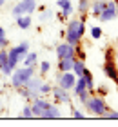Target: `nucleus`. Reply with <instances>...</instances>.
I'll list each match as a JSON object with an SVG mask.
<instances>
[{
	"label": "nucleus",
	"mask_w": 118,
	"mask_h": 127,
	"mask_svg": "<svg viewBox=\"0 0 118 127\" xmlns=\"http://www.w3.org/2000/svg\"><path fill=\"white\" fill-rule=\"evenodd\" d=\"M84 33H85V24L84 20H71L69 24L66 26V42L73 44V45H78L80 40L84 38Z\"/></svg>",
	"instance_id": "f257e3e1"
},
{
	"label": "nucleus",
	"mask_w": 118,
	"mask_h": 127,
	"mask_svg": "<svg viewBox=\"0 0 118 127\" xmlns=\"http://www.w3.org/2000/svg\"><path fill=\"white\" fill-rule=\"evenodd\" d=\"M27 51H29L27 42H20V44L13 45V47L7 51V65L11 67V71H13L15 67H18V64L24 60V56L27 55Z\"/></svg>",
	"instance_id": "f03ea898"
},
{
	"label": "nucleus",
	"mask_w": 118,
	"mask_h": 127,
	"mask_svg": "<svg viewBox=\"0 0 118 127\" xmlns=\"http://www.w3.org/2000/svg\"><path fill=\"white\" fill-rule=\"evenodd\" d=\"M35 74V65H31V67H15L13 69V73L9 74L11 76V85H13L15 89H18V87H24L26 85V82L29 78H31Z\"/></svg>",
	"instance_id": "7ed1b4c3"
},
{
	"label": "nucleus",
	"mask_w": 118,
	"mask_h": 127,
	"mask_svg": "<svg viewBox=\"0 0 118 127\" xmlns=\"http://www.w3.org/2000/svg\"><path fill=\"white\" fill-rule=\"evenodd\" d=\"M84 105L91 114H94V116H104V114L109 111L107 102H105L104 96H89Z\"/></svg>",
	"instance_id": "20e7f679"
},
{
	"label": "nucleus",
	"mask_w": 118,
	"mask_h": 127,
	"mask_svg": "<svg viewBox=\"0 0 118 127\" xmlns=\"http://www.w3.org/2000/svg\"><path fill=\"white\" fill-rule=\"evenodd\" d=\"M116 16H118L116 2H113V0H107V2H105L104 11L98 15V20H100V22H111L113 18H116Z\"/></svg>",
	"instance_id": "39448f33"
},
{
	"label": "nucleus",
	"mask_w": 118,
	"mask_h": 127,
	"mask_svg": "<svg viewBox=\"0 0 118 127\" xmlns=\"http://www.w3.org/2000/svg\"><path fill=\"white\" fill-rule=\"evenodd\" d=\"M76 82V76L73 71H64V73H58L56 74V85H60L64 89H73V85Z\"/></svg>",
	"instance_id": "423d86ee"
},
{
	"label": "nucleus",
	"mask_w": 118,
	"mask_h": 127,
	"mask_svg": "<svg viewBox=\"0 0 118 127\" xmlns=\"http://www.w3.org/2000/svg\"><path fill=\"white\" fill-rule=\"evenodd\" d=\"M56 56L60 58H75L76 56V45L69 44V42H62L56 45Z\"/></svg>",
	"instance_id": "0eeeda50"
},
{
	"label": "nucleus",
	"mask_w": 118,
	"mask_h": 127,
	"mask_svg": "<svg viewBox=\"0 0 118 127\" xmlns=\"http://www.w3.org/2000/svg\"><path fill=\"white\" fill-rule=\"evenodd\" d=\"M51 95L55 96V100L60 102V103H69V102H71L69 91L64 89V87H60V85H55V87H51Z\"/></svg>",
	"instance_id": "6e6552de"
},
{
	"label": "nucleus",
	"mask_w": 118,
	"mask_h": 127,
	"mask_svg": "<svg viewBox=\"0 0 118 127\" xmlns=\"http://www.w3.org/2000/svg\"><path fill=\"white\" fill-rule=\"evenodd\" d=\"M56 5L62 9V13H58V18H69V16L73 15L71 0H56Z\"/></svg>",
	"instance_id": "1a4fd4ad"
},
{
	"label": "nucleus",
	"mask_w": 118,
	"mask_h": 127,
	"mask_svg": "<svg viewBox=\"0 0 118 127\" xmlns=\"http://www.w3.org/2000/svg\"><path fill=\"white\" fill-rule=\"evenodd\" d=\"M62 116V113H60V109H58L55 103H51L49 107H47V111L42 114V118H45V120H53V118H60Z\"/></svg>",
	"instance_id": "9d476101"
},
{
	"label": "nucleus",
	"mask_w": 118,
	"mask_h": 127,
	"mask_svg": "<svg viewBox=\"0 0 118 127\" xmlns=\"http://www.w3.org/2000/svg\"><path fill=\"white\" fill-rule=\"evenodd\" d=\"M16 26L20 27V29H29V27L33 26V18H31V15H22L16 18Z\"/></svg>",
	"instance_id": "9b49d317"
},
{
	"label": "nucleus",
	"mask_w": 118,
	"mask_h": 127,
	"mask_svg": "<svg viewBox=\"0 0 118 127\" xmlns=\"http://www.w3.org/2000/svg\"><path fill=\"white\" fill-rule=\"evenodd\" d=\"M85 69H87V67H85L84 60H80V58H76V56H75V64H73V69H71V71L75 73V76H82Z\"/></svg>",
	"instance_id": "f8f14e48"
},
{
	"label": "nucleus",
	"mask_w": 118,
	"mask_h": 127,
	"mask_svg": "<svg viewBox=\"0 0 118 127\" xmlns=\"http://www.w3.org/2000/svg\"><path fill=\"white\" fill-rule=\"evenodd\" d=\"M104 73H105V76L111 78V80H115L116 78V65H115V62H105L104 64Z\"/></svg>",
	"instance_id": "ddd939ff"
},
{
	"label": "nucleus",
	"mask_w": 118,
	"mask_h": 127,
	"mask_svg": "<svg viewBox=\"0 0 118 127\" xmlns=\"http://www.w3.org/2000/svg\"><path fill=\"white\" fill-rule=\"evenodd\" d=\"M104 7H105V2H102V0H93L89 11H91V15H93V16H98V15L104 11Z\"/></svg>",
	"instance_id": "4468645a"
},
{
	"label": "nucleus",
	"mask_w": 118,
	"mask_h": 127,
	"mask_svg": "<svg viewBox=\"0 0 118 127\" xmlns=\"http://www.w3.org/2000/svg\"><path fill=\"white\" fill-rule=\"evenodd\" d=\"M20 4H22L26 15H31V13L37 11V0H20Z\"/></svg>",
	"instance_id": "2eb2a0df"
},
{
	"label": "nucleus",
	"mask_w": 118,
	"mask_h": 127,
	"mask_svg": "<svg viewBox=\"0 0 118 127\" xmlns=\"http://www.w3.org/2000/svg\"><path fill=\"white\" fill-rule=\"evenodd\" d=\"M73 64H75V58H60L58 60V69H60V73L71 71V69H73Z\"/></svg>",
	"instance_id": "dca6fc26"
},
{
	"label": "nucleus",
	"mask_w": 118,
	"mask_h": 127,
	"mask_svg": "<svg viewBox=\"0 0 118 127\" xmlns=\"http://www.w3.org/2000/svg\"><path fill=\"white\" fill-rule=\"evenodd\" d=\"M40 84H42V82H40V78H37V76L33 74V76H31V78H29L27 82H26V85H24V87H27V89H31V91H37V93H38V87H40ZM38 95H40V93H38Z\"/></svg>",
	"instance_id": "f3484780"
},
{
	"label": "nucleus",
	"mask_w": 118,
	"mask_h": 127,
	"mask_svg": "<svg viewBox=\"0 0 118 127\" xmlns=\"http://www.w3.org/2000/svg\"><path fill=\"white\" fill-rule=\"evenodd\" d=\"M82 76H84V80H85V87H87V91H91V93H93V89H94V78H93L91 71H89V69H85Z\"/></svg>",
	"instance_id": "a211bd4d"
},
{
	"label": "nucleus",
	"mask_w": 118,
	"mask_h": 127,
	"mask_svg": "<svg viewBox=\"0 0 118 127\" xmlns=\"http://www.w3.org/2000/svg\"><path fill=\"white\" fill-rule=\"evenodd\" d=\"M37 53H29V51H27V55L26 56H24V65H26V67H31V65H35V64H37Z\"/></svg>",
	"instance_id": "6ab92c4d"
},
{
	"label": "nucleus",
	"mask_w": 118,
	"mask_h": 127,
	"mask_svg": "<svg viewBox=\"0 0 118 127\" xmlns=\"http://www.w3.org/2000/svg\"><path fill=\"white\" fill-rule=\"evenodd\" d=\"M91 7V0H80L78 2V11L80 13H87Z\"/></svg>",
	"instance_id": "aec40b11"
},
{
	"label": "nucleus",
	"mask_w": 118,
	"mask_h": 127,
	"mask_svg": "<svg viewBox=\"0 0 118 127\" xmlns=\"http://www.w3.org/2000/svg\"><path fill=\"white\" fill-rule=\"evenodd\" d=\"M11 15H13L15 18H18V16H22V15H26V13H24V7H22V4H20V2L16 4V5H15L13 9H11Z\"/></svg>",
	"instance_id": "412c9836"
},
{
	"label": "nucleus",
	"mask_w": 118,
	"mask_h": 127,
	"mask_svg": "<svg viewBox=\"0 0 118 127\" xmlns=\"http://www.w3.org/2000/svg\"><path fill=\"white\" fill-rule=\"evenodd\" d=\"M7 67V51L0 49V69Z\"/></svg>",
	"instance_id": "4be33fe9"
},
{
	"label": "nucleus",
	"mask_w": 118,
	"mask_h": 127,
	"mask_svg": "<svg viewBox=\"0 0 118 127\" xmlns=\"http://www.w3.org/2000/svg\"><path fill=\"white\" fill-rule=\"evenodd\" d=\"M76 96H78V100H80V103H85V102H87V98L91 96V91H87V89H84V91H82V93H78Z\"/></svg>",
	"instance_id": "5701e85b"
},
{
	"label": "nucleus",
	"mask_w": 118,
	"mask_h": 127,
	"mask_svg": "<svg viewBox=\"0 0 118 127\" xmlns=\"http://www.w3.org/2000/svg\"><path fill=\"white\" fill-rule=\"evenodd\" d=\"M38 93L40 95H47V93H51V85L49 84H40V87H38Z\"/></svg>",
	"instance_id": "b1692460"
},
{
	"label": "nucleus",
	"mask_w": 118,
	"mask_h": 127,
	"mask_svg": "<svg viewBox=\"0 0 118 127\" xmlns=\"http://www.w3.org/2000/svg\"><path fill=\"white\" fill-rule=\"evenodd\" d=\"M22 116L24 118H35L33 116V111H31V105H26V107L22 109Z\"/></svg>",
	"instance_id": "393cba45"
},
{
	"label": "nucleus",
	"mask_w": 118,
	"mask_h": 127,
	"mask_svg": "<svg viewBox=\"0 0 118 127\" xmlns=\"http://www.w3.org/2000/svg\"><path fill=\"white\" fill-rule=\"evenodd\" d=\"M91 36L94 40H98L100 36H102V27H93V29H91Z\"/></svg>",
	"instance_id": "a878e982"
},
{
	"label": "nucleus",
	"mask_w": 118,
	"mask_h": 127,
	"mask_svg": "<svg viewBox=\"0 0 118 127\" xmlns=\"http://www.w3.org/2000/svg\"><path fill=\"white\" fill-rule=\"evenodd\" d=\"M115 60V51L113 49H105V62H113Z\"/></svg>",
	"instance_id": "bb28decb"
},
{
	"label": "nucleus",
	"mask_w": 118,
	"mask_h": 127,
	"mask_svg": "<svg viewBox=\"0 0 118 127\" xmlns=\"http://www.w3.org/2000/svg\"><path fill=\"white\" fill-rule=\"evenodd\" d=\"M51 69V62H47V60H44L42 64H40V73H47Z\"/></svg>",
	"instance_id": "cd10ccee"
},
{
	"label": "nucleus",
	"mask_w": 118,
	"mask_h": 127,
	"mask_svg": "<svg viewBox=\"0 0 118 127\" xmlns=\"http://www.w3.org/2000/svg\"><path fill=\"white\" fill-rule=\"evenodd\" d=\"M53 16V11H49V9H45L42 15H40V22H45V20H49Z\"/></svg>",
	"instance_id": "c85d7f7f"
},
{
	"label": "nucleus",
	"mask_w": 118,
	"mask_h": 127,
	"mask_svg": "<svg viewBox=\"0 0 118 127\" xmlns=\"http://www.w3.org/2000/svg\"><path fill=\"white\" fill-rule=\"evenodd\" d=\"M104 118H109V120H118V111H107L104 114Z\"/></svg>",
	"instance_id": "c756f323"
},
{
	"label": "nucleus",
	"mask_w": 118,
	"mask_h": 127,
	"mask_svg": "<svg viewBox=\"0 0 118 127\" xmlns=\"http://www.w3.org/2000/svg\"><path fill=\"white\" fill-rule=\"evenodd\" d=\"M7 45H9V40H7V36H5V34H4V36H0V49H5Z\"/></svg>",
	"instance_id": "7c9ffc66"
},
{
	"label": "nucleus",
	"mask_w": 118,
	"mask_h": 127,
	"mask_svg": "<svg viewBox=\"0 0 118 127\" xmlns=\"http://www.w3.org/2000/svg\"><path fill=\"white\" fill-rule=\"evenodd\" d=\"M84 116H85V114L82 113V111H78V109H75V111H73V118H76V120H82Z\"/></svg>",
	"instance_id": "2f4dec72"
},
{
	"label": "nucleus",
	"mask_w": 118,
	"mask_h": 127,
	"mask_svg": "<svg viewBox=\"0 0 118 127\" xmlns=\"http://www.w3.org/2000/svg\"><path fill=\"white\" fill-rule=\"evenodd\" d=\"M4 34H5V29H4L2 26H0V36H4Z\"/></svg>",
	"instance_id": "473e14b6"
},
{
	"label": "nucleus",
	"mask_w": 118,
	"mask_h": 127,
	"mask_svg": "<svg viewBox=\"0 0 118 127\" xmlns=\"http://www.w3.org/2000/svg\"><path fill=\"white\" fill-rule=\"evenodd\" d=\"M115 82H116V87H118V73H116V78H115Z\"/></svg>",
	"instance_id": "72a5a7b5"
},
{
	"label": "nucleus",
	"mask_w": 118,
	"mask_h": 127,
	"mask_svg": "<svg viewBox=\"0 0 118 127\" xmlns=\"http://www.w3.org/2000/svg\"><path fill=\"white\" fill-rule=\"evenodd\" d=\"M5 4V0H0V7H2V5Z\"/></svg>",
	"instance_id": "f704fd0d"
},
{
	"label": "nucleus",
	"mask_w": 118,
	"mask_h": 127,
	"mask_svg": "<svg viewBox=\"0 0 118 127\" xmlns=\"http://www.w3.org/2000/svg\"><path fill=\"white\" fill-rule=\"evenodd\" d=\"M102 2H107V0H102Z\"/></svg>",
	"instance_id": "c9c22d12"
},
{
	"label": "nucleus",
	"mask_w": 118,
	"mask_h": 127,
	"mask_svg": "<svg viewBox=\"0 0 118 127\" xmlns=\"http://www.w3.org/2000/svg\"><path fill=\"white\" fill-rule=\"evenodd\" d=\"M116 7H118V2H116Z\"/></svg>",
	"instance_id": "e433bc0d"
}]
</instances>
